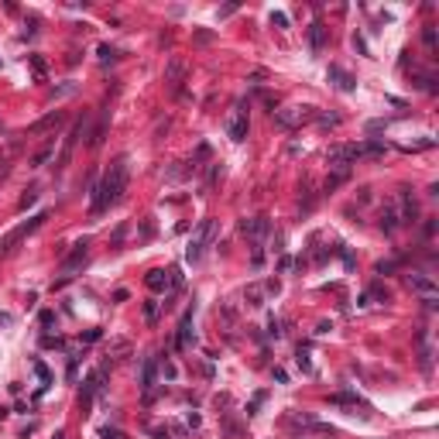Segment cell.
Wrapping results in <instances>:
<instances>
[{
	"label": "cell",
	"instance_id": "obj_11",
	"mask_svg": "<svg viewBox=\"0 0 439 439\" xmlns=\"http://www.w3.org/2000/svg\"><path fill=\"white\" fill-rule=\"evenodd\" d=\"M271 230V220L268 216H254V220H244L240 223V233L244 237H251L254 244H265V233Z\"/></svg>",
	"mask_w": 439,
	"mask_h": 439
},
{
	"label": "cell",
	"instance_id": "obj_30",
	"mask_svg": "<svg viewBox=\"0 0 439 439\" xmlns=\"http://www.w3.org/2000/svg\"><path fill=\"white\" fill-rule=\"evenodd\" d=\"M35 203H38V189H28L21 196V203H17V209H28V206H35Z\"/></svg>",
	"mask_w": 439,
	"mask_h": 439
},
{
	"label": "cell",
	"instance_id": "obj_8",
	"mask_svg": "<svg viewBox=\"0 0 439 439\" xmlns=\"http://www.w3.org/2000/svg\"><path fill=\"white\" fill-rule=\"evenodd\" d=\"M394 213H398V223H415L419 220V203H415V192H412L408 185L398 189V206H394Z\"/></svg>",
	"mask_w": 439,
	"mask_h": 439
},
{
	"label": "cell",
	"instance_id": "obj_35",
	"mask_svg": "<svg viewBox=\"0 0 439 439\" xmlns=\"http://www.w3.org/2000/svg\"><path fill=\"white\" fill-rule=\"evenodd\" d=\"M69 93H76V82H65V86H58V90H52V96H69Z\"/></svg>",
	"mask_w": 439,
	"mask_h": 439
},
{
	"label": "cell",
	"instance_id": "obj_12",
	"mask_svg": "<svg viewBox=\"0 0 439 439\" xmlns=\"http://www.w3.org/2000/svg\"><path fill=\"white\" fill-rule=\"evenodd\" d=\"M86 257H90V240H79L76 247H72L69 254H65V261H62V275H69L72 278V271L79 265H86Z\"/></svg>",
	"mask_w": 439,
	"mask_h": 439
},
{
	"label": "cell",
	"instance_id": "obj_44",
	"mask_svg": "<svg viewBox=\"0 0 439 439\" xmlns=\"http://www.w3.org/2000/svg\"><path fill=\"white\" fill-rule=\"evenodd\" d=\"M100 336H103V333H100V330H90V333L82 336V340H86V343H96V340H100Z\"/></svg>",
	"mask_w": 439,
	"mask_h": 439
},
{
	"label": "cell",
	"instance_id": "obj_1",
	"mask_svg": "<svg viewBox=\"0 0 439 439\" xmlns=\"http://www.w3.org/2000/svg\"><path fill=\"white\" fill-rule=\"evenodd\" d=\"M127 182H130V155H117L110 162V168H106V175L100 179V185L93 189V203H90L93 216H100L103 209L120 203L124 192H127Z\"/></svg>",
	"mask_w": 439,
	"mask_h": 439
},
{
	"label": "cell",
	"instance_id": "obj_43",
	"mask_svg": "<svg viewBox=\"0 0 439 439\" xmlns=\"http://www.w3.org/2000/svg\"><path fill=\"white\" fill-rule=\"evenodd\" d=\"M103 439H124V432L120 429H103Z\"/></svg>",
	"mask_w": 439,
	"mask_h": 439
},
{
	"label": "cell",
	"instance_id": "obj_39",
	"mask_svg": "<svg viewBox=\"0 0 439 439\" xmlns=\"http://www.w3.org/2000/svg\"><path fill=\"white\" fill-rule=\"evenodd\" d=\"M261 402H265V391H257V394H254V402L247 405V415H254V412H257V405H261Z\"/></svg>",
	"mask_w": 439,
	"mask_h": 439
},
{
	"label": "cell",
	"instance_id": "obj_45",
	"mask_svg": "<svg viewBox=\"0 0 439 439\" xmlns=\"http://www.w3.org/2000/svg\"><path fill=\"white\" fill-rule=\"evenodd\" d=\"M196 41H199V45H209V41H213V35H209V31H199Z\"/></svg>",
	"mask_w": 439,
	"mask_h": 439
},
{
	"label": "cell",
	"instance_id": "obj_13",
	"mask_svg": "<svg viewBox=\"0 0 439 439\" xmlns=\"http://www.w3.org/2000/svg\"><path fill=\"white\" fill-rule=\"evenodd\" d=\"M62 124H65V114H62V110H48L41 120H35V124L28 127V134L35 138V134H45V130H58Z\"/></svg>",
	"mask_w": 439,
	"mask_h": 439
},
{
	"label": "cell",
	"instance_id": "obj_15",
	"mask_svg": "<svg viewBox=\"0 0 439 439\" xmlns=\"http://www.w3.org/2000/svg\"><path fill=\"white\" fill-rule=\"evenodd\" d=\"M405 281H408V289L419 292L422 299H436V295H439L436 281H432V278H426V275H405Z\"/></svg>",
	"mask_w": 439,
	"mask_h": 439
},
{
	"label": "cell",
	"instance_id": "obj_28",
	"mask_svg": "<svg viewBox=\"0 0 439 439\" xmlns=\"http://www.w3.org/2000/svg\"><path fill=\"white\" fill-rule=\"evenodd\" d=\"M422 41H426L429 52H436V28H432V24H426V28H422Z\"/></svg>",
	"mask_w": 439,
	"mask_h": 439
},
{
	"label": "cell",
	"instance_id": "obj_46",
	"mask_svg": "<svg viewBox=\"0 0 439 439\" xmlns=\"http://www.w3.org/2000/svg\"><path fill=\"white\" fill-rule=\"evenodd\" d=\"M55 323V312H41V326H52Z\"/></svg>",
	"mask_w": 439,
	"mask_h": 439
},
{
	"label": "cell",
	"instance_id": "obj_9",
	"mask_svg": "<svg viewBox=\"0 0 439 439\" xmlns=\"http://www.w3.org/2000/svg\"><path fill=\"white\" fill-rule=\"evenodd\" d=\"M415 347H419V367L426 374H432V333H429V326H419Z\"/></svg>",
	"mask_w": 439,
	"mask_h": 439
},
{
	"label": "cell",
	"instance_id": "obj_38",
	"mask_svg": "<svg viewBox=\"0 0 439 439\" xmlns=\"http://www.w3.org/2000/svg\"><path fill=\"white\" fill-rule=\"evenodd\" d=\"M278 326H281V323H278L275 316H268V336H281V330H278Z\"/></svg>",
	"mask_w": 439,
	"mask_h": 439
},
{
	"label": "cell",
	"instance_id": "obj_42",
	"mask_svg": "<svg viewBox=\"0 0 439 439\" xmlns=\"http://www.w3.org/2000/svg\"><path fill=\"white\" fill-rule=\"evenodd\" d=\"M378 130H384V120H370V124H367V134H378Z\"/></svg>",
	"mask_w": 439,
	"mask_h": 439
},
{
	"label": "cell",
	"instance_id": "obj_5",
	"mask_svg": "<svg viewBox=\"0 0 439 439\" xmlns=\"http://www.w3.org/2000/svg\"><path fill=\"white\" fill-rule=\"evenodd\" d=\"M360 155V144H333V148L326 151V162H330V168L333 172H350V165L357 162Z\"/></svg>",
	"mask_w": 439,
	"mask_h": 439
},
{
	"label": "cell",
	"instance_id": "obj_48",
	"mask_svg": "<svg viewBox=\"0 0 439 439\" xmlns=\"http://www.w3.org/2000/svg\"><path fill=\"white\" fill-rule=\"evenodd\" d=\"M275 381H278V384H285V381H289V374H285L281 367H275Z\"/></svg>",
	"mask_w": 439,
	"mask_h": 439
},
{
	"label": "cell",
	"instance_id": "obj_10",
	"mask_svg": "<svg viewBox=\"0 0 439 439\" xmlns=\"http://www.w3.org/2000/svg\"><path fill=\"white\" fill-rule=\"evenodd\" d=\"M155 384H158V360L148 357L141 364V391H144V402H155Z\"/></svg>",
	"mask_w": 439,
	"mask_h": 439
},
{
	"label": "cell",
	"instance_id": "obj_26",
	"mask_svg": "<svg viewBox=\"0 0 439 439\" xmlns=\"http://www.w3.org/2000/svg\"><path fill=\"white\" fill-rule=\"evenodd\" d=\"M28 62H31V72H35V79L41 82V79H45V58H41V55H28Z\"/></svg>",
	"mask_w": 439,
	"mask_h": 439
},
{
	"label": "cell",
	"instance_id": "obj_23",
	"mask_svg": "<svg viewBox=\"0 0 439 439\" xmlns=\"http://www.w3.org/2000/svg\"><path fill=\"white\" fill-rule=\"evenodd\" d=\"M158 316H162V302H158V299L144 302V323L155 326V323H158Z\"/></svg>",
	"mask_w": 439,
	"mask_h": 439
},
{
	"label": "cell",
	"instance_id": "obj_33",
	"mask_svg": "<svg viewBox=\"0 0 439 439\" xmlns=\"http://www.w3.org/2000/svg\"><path fill=\"white\" fill-rule=\"evenodd\" d=\"M96 52H100V58H103V62H114V58H117V48H114V45H100Z\"/></svg>",
	"mask_w": 439,
	"mask_h": 439
},
{
	"label": "cell",
	"instance_id": "obj_47",
	"mask_svg": "<svg viewBox=\"0 0 439 439\" xmlns=\"http://www.w3.org/2000/svg\"><path fill=\"white\" fill-rule=\"evenodd\" d=\"M278 271H292V257H281V261H278Z\"/></svg>",
	"mask_w": 439,
	"mask_h": 439
},
{
	"label": "cell",
	"instance_id": "obj_25",
	"mask_svg": "<svg viewBox=\"0 0 439 439\" xmlns=\"http://www.w3.org/2000/svg\"><path fill=\"white\" fill-rule=\"evenodd\" d=\"M52 155H55V144H45L41 151H35V158H31V165H35V168H41V165H45L48 158H52Z\"/></svg>",
	"mask_w": 439,
	"mask_h": 439
},
{
	"label": "cell",
	"instance_id": "obj_36",
	"mask_svg": "<svg viewBox=\"0 0 439 439\" xmlns=\"http://www.w3.org/2000/svg\"><path fill=\"white\" fill-rule=\"evenodd\" d=\"M354 48H357L360 55H370V48H367V41H364V38H360V35H354Z\"/></svg>",
	"mask_w": 439,
	"mask_h": 439
},
{
	"label": "cell",
	"instance_id": "obj_50",
	"mask_svg": "<svg viewBox=\"0 0 439 439\" xmlns=\"http://www.w3.org/2000/svg\"><path fill=\"white\" fill-rule=\"evenodd\" d=\"M55 439H65V436H62V432H55Z\"/></svg>",
	"mask_w": 439,
	"mask_h": 439
},
{
	"label": "cell",
	"instance_id": "obj_37",
	"mask_svg": "<svg viewBox=\"0 0 439 439\" xmlns=\"http://www.w3.org/2000/svg\"><path fill=\"white\" fill-rule=\"evenodd\" d=\"M265 292H268V295H278V292H281L278 278H268V281H265Z\"/></svg>",
	"mask_w": 439,
	"mask_h": 439
},
{
	"label": "cell",
	"instance_id": "obj_2",
	"mask_svg": "<svg viewBox=\"0 0 439 439\" xmlns=\"http://www.w3.org/2000/svg\"><path fill=\"white\" fill-rule=\"evenodd\" d=\"M48 220V213H38V216H31V220H24L21 227H14V230H7L4 237H0V257H7V254H14V247L28 237V233H35L41 223Z\"/></svg>",
	"mask_w": 439,
	"mask_h": 439
},
{
	"label": "cell",
	"instance_id": "obj_3",
	"mask_svg": "<svg viewBox=\"0 0 439 439\" xmlns=\"http://www.w3.org/2000/svg\"><path fill=\"white\" fill-rule=\"evenodd\" d=\"M213 237H216V220H203L196 230H192V237H189L185 257H189V261H199V257L206 254V247L213 244Z\"/></svg>",
	"mask_w": 439,
	"mask_h": 439
},
{
	"label": "cell",
	"instance_id": "obj_4",
	"mask_svg": "<svg viewBox=\"0 0 439 439\" xmlns=\"http://www.w3.org/2000/svg\"><path fill=\"white\" fill-rule=\"evenodd\" d=\"M247 130H251V103L247 100H237L227 117V138L230 141H244L247 138Z\"/></svg>",
	"mask_w": 439,
	"mask_h": 439
},
{
	"label": "cell",
	"instance_id": "obj_20",
	"mask_svg": "<svg viewBox=\"0 0 439 439\" xmlns=\"http://www.w3.org/2000/svg\"><path fill=\"white\" fill-rule=\"evenodd\" d=\"M309 45H312V52H323V45H326V28H323V21H312V24H309Z\"/></svg>",
	"mask_w": 439,
	"mask_h": 439
},
{
	"label": "cell",
	"instance_id": "obj_34",
	"mask_svg": "<svg viewBox=\"0 0 439 439\" xmlns=\"http://www.w3.org/2000/svg\"><path fill=\"white\" fill-rule=\"evenodd\" d=\"M220 179V165L216 162H209V175H206V189H213V182Z\"/></svg>",
	"mask_w": 439,
	"mask_h": 439
},
{
	"label": "cell",
	"instance_id": "obj_41",
	"mask_svg": "<svg viewBox=\"0 0 439 439\" xmlns=\"http://www.w3.org/2000/svg\"><path fill=\"white\" fill-rule=\"evenodd\" d=\"M41 347H62V340L58 336H41Z\"/></svg>",
	"mask_w": 439,
	"mask_h": 439
},
{
	"label": "cell",
	"instance_id": "obj_29",
	"mask_svg": "<svg viewBox=\"0 0 439 439\" xmlns=\"http://www.w3.org/2000/svg\"><path fill=\"white\" fill-rule=\"evenodd\" d=\"M162 378H165V381H175V378H179V367H175L168 357L162 360Z\"/></svg>",
	"mask_w": 439,
	"mask_h": 439
},
{
	"label": "cell",
	"instance_id": "obj_31",
	"mask_svg": "<svg viewBox=\"0 0 439 439\" xmlns=\"http://www.w3.org/2000/svg\"><path fill=\"white\" fill-rule=\"evenodd\" d=\"M35 374L41 378V391H45V388H48V381H52V374H48V367L41 364V360H35Z\"/></svg>",
	"mask_w": 439,
	"mask_h": 439
},
{
	"label": "cell",
	"instance_id": "obj_17",
	"mask_svg": "<svg viewBox=\"0 0 439 439\" xmlns=\"http://www.w3.org/2000/svg\"><path fill=\"white\" fill-rule=\"evenodd\" d=\"M196 343V336H192V309L182 316V323H179V336H175V347L185 350V347H192Z\"/></svg>",
	"mask_w": 439,
	"mask_h": 439
},
{
	"label": "cell",
	"instance_id": "obj_24",
	"mask_svg": "<svg viewBox=\"0 0 439 439\" xmlns=\"http://www.w3.org/2000/svg\"><path fill=\"white\" fill-rule=\"evenodd\" d=\"M360 151L370 155V158H381L384 151H388V144H384V141H367V144H360Z\"/></svg>",
	"mask_w": 439,
	"mask_h": 439
},
{
	"label": "cell",
	"instance_id": "obj_6",
	"mask_svg": "<svg viewBox=\"0 0 439 439\" xmlns=\"http://www.w3.org/2000/svg\"><path fill=\"white\" fill-rule=\"evenodd\" d=\"M316 106H289V110H275V124L281 130H295L299 124H305V120H316Z\"/></svg>",
	"mask_w": 439,
	"mask_h": 439
},
{
	"label": "cell",
	"instance_id": "obj_21",
	"mask_svg": "<svg viewBox=\"0 0 439 439\" xmlns=\"http://www.w3.org/2000/svg\"><path fill=\"white\" fill-rule=\"evenodd\" d=\"M378 223H381V230H384V233H394L398 227H402V223H398V213H394V206H384Z\"/></svg>",
	"mask_w": 439,
	"mask_h": 439
},
{
	"label": "cell",
	"instance_id": "obj_16",
	"mask_svg": "<svg viewBox=\"0 0 439 439\" xmlns=\"http://www.w3.org/2000/svg\"><path fill=\"white\" fill-rule=\"evenodd\" d=\"M326 79L333 82L336 90H343V93H354V90H357V79H354L350 72H343L340 65H330V69H326Z\"/></svg>",
	"mask_w": 439,
	"mask_h": 439
},
{
	"label": "cell",
	"instance_id": "obj_40",
	"mask_svg": "<svg viewBox=\"0 0 439 439\" xmlns=\"http://www.w3.org/2000/svg\"><path fill=\"white\" fill-rule=\"evenodd\" d=\"M271 24H278V28H289V17H285L281 11H275V14H271Z\"/></svg>",
	"mask_w": 439,
	"mask_h": 439
},
{
	"label": "cell",
	"instance_id": "obj_7",
	"mask_svg": "<svg viewBox=\"0 0 439 439\" xmlns=\"http://www.w3.org/2000/svg\"><path fill=\"white\" fill-rule=\"evenodd\" d=\"M86 127H90V110L72 124V130L65 134V144H62V155H58V168H65L69 165V158H72V148L79 144V138H86Z\"/></svg>",
	"mask_w": 439,
	"mask_h": 439
},
{
	"label": "cell",
	"instance_id": "obj_49",
	"mask_svg": "<svg viewBox=\"0 0 439 439\" xmlns=\"http://www.w3.org/2000/svg\"><path fill=\"white\" fill-rule=\"evenodd\" d=\"M114 302H127V289H117L114 292Z\"/></svg>",
	"mask_w": 439,
	"mask_h": 439
},
{
	"label": "cell",
	"instance_id": "obj_19",
	"mask_svg": "<svg viewBox=\"0 0 439 439\" xmlns=\"http://www.w3.org/2000/svg\"><path fill=\"white\" fill-rule=\"evenodd\" d=\"M130 354V340L127 336H114L110 347H106V360H124Z\"/></svg>",
	"mask_w": 439,
	"mask_h": 439
},
{
	"label": "cell",
	"instance_id": "obj_27",
	"mask_svg": "<svg viewBox=\"0 0 439 439\" xmlns=\"http://www.w3.org/2000/svg\"><path fill=\"white\" fill-rule=\"evenodd\" d=\"M347 179H350V172H333V175H330V179H326V185H323V189H326V192H333L336 185H343V182H347Z\"/></svg>",
	"mask_w": 439,
	"mask_h": 439
},
{
	"label": "cell",
	"instance_id": "obj_22",
	"mask_svg": "<svg viewBox=\"0 0 439 439\" xmlns=\"http://www.w3.org/2000/svg\"><path fill=\"white\" fill-rule=\"evenodd\" d=\"M244 302H247L251 309H261V305H265V289H261V285H247V289H244Z\"/></svg>",
	"mask_w": 439,
	"mask_h": 439
},
{
	"label": "cell",
	"instance_id": "obj_18",
	"mask_svg": "<svg viewBox=\"0 0 439 439\" xmlns=\"http://www.w3.org/2000/svg\"><path fill=\"white\" fill-rule=\"evenodd\" d=\"M144 285H148L151 292H165V289H172V275H168V271H162V268H155V271H148Z\"/></svg>",
	"mask_w": 439,
	"mask_h": 439
},
{
	"label": "cell",
	"instance_id": "obj_32",
	"mask_svg": "<svg viewBox=\"0 0 439 439\" xmlns=\"http://www.w3.org/2000/svg\"><path fill=\"white\" fill-rule=\"evenodd\" d=\"M295 360H299V367L305 370V374H312V360H309V354H305L302 347H299V354H295Z\"/></svg>",
	"mask_w": 439,
	"mask_h": 439
},
{
	"label": "cell",
	"instance_id": "obj_14",
	"mask_svg": "<svg viewBox=\"0 0 439 439\" xmlns=\"http://www.w3.org/2000/svg\"><path fill=\"white\" fill-rule=\"evenodd\" d=\"M182 79H185V62L179 55H172L168 58V65H165V82H168V90L172 93H179L182 90Z\"/></svg>",
	"mask_w": 439,
	"mask_h": 439
}]
</instances>
